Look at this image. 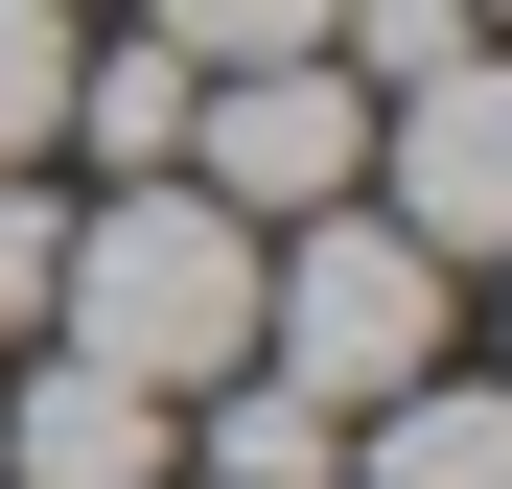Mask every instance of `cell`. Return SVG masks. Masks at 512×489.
<instances>
[{"instance_id": "cell-1", "label": "cell", "mask_w": 512, "mask_h": 489, "mask_svg": "<svg viewBox=\"0 0 512 489\" xmlns=\"http://www.w3.org/2000/svg\"><path fill=\"white\" fill-rule=\"evenodd\" d=\"M47 326L94 373H140V396H210V373H256V210H210L187 163H140V187L47 257Z\"/></svg>"}, {"instance_id": "cell-2", "label": "cell", "mask_w": 512, "mask_h": 489, "mask_svg": "<svg viewBox=\"0 0 512 489\" xmlns=\"http://www.w3.org/2000/svg\"><path fill=\"white\" fill-rule=\"evenodd\" d=\"M256 373L280 396H326V420H373V396H419L443 373V257H419L396 210H280L256 233Z\"/></svg>"}, {"instance_id": "cell-3", "label": "cell", "mask_w": 512, "mask_h": 489, "mask_svg": "<svg viewBox=\"0 0 512 489\" xmlns=\"http://www.w3.org/2000/svg\"><path fill=\"white\" fill-rule=\"evenodd\" d=\"M350 163H373V94H350L326 47H256V70H210V94H187V187H210V210H256V233L326 210Z\"/></svg>"}, {"instance_id": "cell-4", "label": "cell", "mask_w": 512, "mask_h": 489, "mask_svg": "<svg viewBox=\"0 0 512 489\" xmlns=\"http://www.w3.org/2000/svg\"><path fill=\"white\" fill-rule=\"evenodd\" d=\"M373 163H396V233L419 257H512V47H443L419 94H373Z\"/></svg>"}, {"instance_id": "cell-5", "label": "cell", "mask_w": 512, "mask_h": 489, "mask_svg": "<svg viewBox=\"0 0 512 489\" xmlns=\"http://www.w3.org/2000/svg\"><path fill=\"white\" fill-rule=\"evenodd\" d=\"M0 466H24V489H163V396L70 350V373H24V420H0Z\"/></svg>"}, {"instance_id": "cell-6", "label": "cell", "mask_w": 512, "mask_h": 489, "mask_svg": "<svg viewBox=\"0 0 512 489\" xmlns=\"http://www.w3.org/2000/svg\"><path fill=\"white\" fill-rule=\"evenodd\" d=\"M326 489H512V396H466V373H419V396H373V443L326 466Z\"/></svg>"}, {"instance_id": "cell-7", "label": "cell", "mask_w": 512, "mask_h": 489, "mask_svg": "<svg viewBox=\"0 0 512 489\" xmlns=\"http://www.w3.org/2000/svg\"><path fill=\"white\" fill-rule=\"evenodd\" d=\"M187 94H210L187 47H117V70H70V117H94V163H117V187H140V163H187Z\"/></svg>"}, {"instance_id": "cell-8", "label": "cell", "mask_w": 512, "mask_h": 489, "mask_svg": "<svg viewBox=\"0 0 512 489\" xmlns=\"http://www.w3.org/2000/svg\"><path fill=\"white\" fill-rule=\"evenodd\" d=\"M326 466H350V420H326V396H280V373L210 420V489H326Z\"/></svg>"}, {"instance_id": "cell-9", "label": "cell", "mask_w": 512, "mask_h": 489, "mask_svg": "<svg viewBox=\"0 0 512 489\" xmlns=\"http://www.w3.org/2000/svg\"><path fill=\"white\" fill-rule=\"evenodd\" d=\"M443 47H489L466 0H326V70H350V94H419Z\"/></svg>"}, {"instance_id": "cell-10", "label": "cell", "mask_w": 512, "mask_h": 489, "mask_svg": "<svg viewBox=\"0 0 512 489\" xmlns=\"http://www.w3.org/2000/svg\"><path fill=\"white\" fill-rule=\"evenodd\" d=\"M70 140V0H0V163Z\"/></svg>"}, {"instance_id": "cell-11", "label": "cell", "mask_w": 512, "mask_h": 489, "mask_svg": "<svg viewBox=\"0 0 512 489\" xmlns=\"http://www.w3.org/2000/svg\"><path fill=\"white\" fill-rule=\"evenodd\" d=\"M163 47H187V70H256V47H326V0H163Z\"/></svg>"}, {"instance_id": "cell-12", "label": "cell", "mask_w": 512, "mask_h": 489, "mask_svg": "<svg viewBox=\"0 0 512 489\" xmlns=\"http://www.w3.org/2000/svg\"><path fill=\"white\" fill-rule=\"evenodd\" d=\"M47 257H70V210L24 187V163H0V326H47Z\"/></svg>"}, {"instance_id": "cell-13", "label": "cell", "mask_w": 512, "mask_h": 489, "mask_svg": "<svg viewBox=\"0 0 512 489\" xmlns=\"http://www.w3.org/2000/svg\"><path fill=\"white\" fill-rule=\"evenodd\" d=\"M466 24H512V0H466Z\"/></svg>"}]
</instances>
